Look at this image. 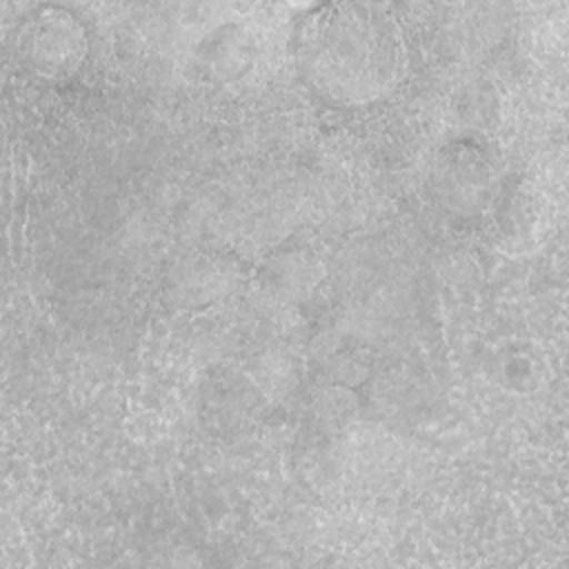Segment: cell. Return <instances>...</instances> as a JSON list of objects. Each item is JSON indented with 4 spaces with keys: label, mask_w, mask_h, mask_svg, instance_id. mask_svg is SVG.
<instances>
[{
    "label": "cell",
    "mask_w": 569,
    "mask_h": 569,
    "mask_svg": "<svg viewBox=\"0 0 569 569\" xmlns=\"http://www.w3.org/2000/svg\"><path fill=\"white\" fill-rule=\"evenodd\" d=\"M371 20L353 16H327L311 38V73L331 93L353 98L387 89L398 71L396 40L391 31L373 33Z\"/></svg>",
    "instance_id": "6da1fadb"
}]
</instances>
